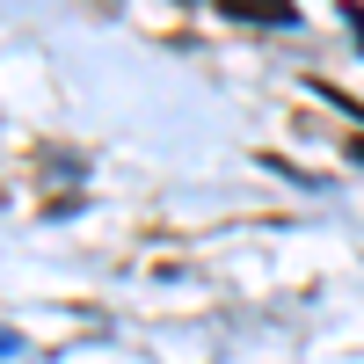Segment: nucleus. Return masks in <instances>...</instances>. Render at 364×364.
I'll return each mask as SVG.
<instances>
[{
  "label": "nucleus",
  "instance_id": "3",
  "mask_svg": "<svg viewBox=\"0 0 364 364\" xmlns=\"http://www.w3.org/2000/svg\"><path fill=\"white\" fill-rule=\"evenodd\" d=\"M357 161H364V146H357Z\"/></svg>",
  "mask_w": 364,
  "mask_h": 364
},
{
  "label": "nucleus",
  "instance_id": "1",
  "mask_svg": "<svg viewBox=\"0 0 364 364\" xmlns=\"http://www.w3.org/2000/svg\"><path fill=\"white\" fill-rule=\"evenodd\" d=\"M226 15H240V22H277V29H291L299 22V8L291 0H219Z\"/></svg>",
  "mask_w": 364,
  "mask_h": 364
},
{
  "label": "nucleus",
  "instance_id": "2",
  "mask_svg": "<svg viewBox=\"0 0 364 364\" xmlns=\"http://www.w3.org/2000/svg\"><path fill=\"white\" fill-rule=\"evenodd\" d=\"M350 22H357V44H364V8H350Z\"/></svg>",
  "mask_w": 364,
  "mask_h": 364
}]
</instances>
